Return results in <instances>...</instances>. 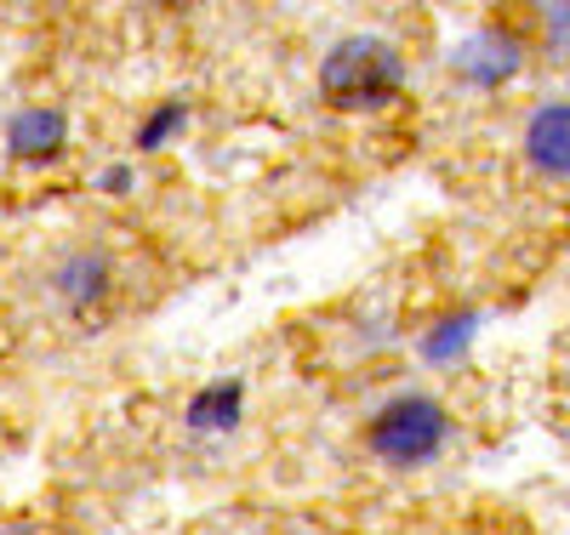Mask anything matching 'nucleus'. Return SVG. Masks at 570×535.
I'll return each instance as SVG.
<instances>
[{"instance_id": "obj_1", "label": "nucleus", "mask_w": 570, "mask_h": 535, "mask_svg": "<svg viewBox=\"0 0 570 535\" xmlns=\"http://www.w3.org/2000/svg\"><path fill=\"white\" fill-rule=\"evenodd\" d=\"M405 86V58L400 46H389L383 34H354V40H337L320 63V91L331 109H389Z\"/></svg>"}, {"instance_id": "obj_2", "label": "nucleus", "mask_w": 570, "mask_h": 535, "mask_svg": "<svg viewBox=\"0 0 570 535\" xmlns=\"http://www.w3.org/2000/svg\"><path fill=\"white\" fill-rule=\"evenodd\" d=\"M451 439V410L434 394H394L365 422V450L383 467H422Z\"/></svg>"}, {"instance_id": "obj_3", "label": "nucleus", "mask_w": 570, "mask_h": 535, "mask_svg": "<svg viewBox=\"0 0 570 535\" xmlns=\"http://www.w3.org/2000/svg\"><path fill=\"white\" fill-rule=\"evenodd\" d=\"M519 63H525V40L508 34V29H480L462 40L456 52V75L473 80V86H502L519 75Z\"/></svg>"}, {"instance_id": "obj_4", "label": "nucleus", "mask_w": 570, "mask_h": 535, "mask_svg": "<svg viewBox=\"0 0 570 535\" xmlns=\"http://www.w3.org/2000/svg\"><path fill=\"white\" fill-rule=\"evenodd\" d=\"M525 160L542 177H570V103H542L525 120Z\"/></svg>"}, {"instance_id": "obj_5", "label": "nucleus", "mask_w": 570, "mask_h": 535, "mask_svg": "<svg viewBox=\"0 0 570 535\" xmlns=\"http://www.w3.org/2000/svg\"><path fill=\"white\" fill-rule=\"evenodd\" d=\"M58 303H69L75 314H86V308H98V303H109V290H115V262L104 257V251H75V257H63V268H58Z\"/></svg>"}, {"instance_id": "obj_6", "label": "nucleus", "mask_w": 570, "mask_h": 535, "mask_svg": "<svg viewBox=\"0 0 570 535\" xmlns=\"http://www.w3.org/2000/svg\"><path fill=\"white\" fill-rule=\"evenodd\" d=\"M400 535H531V524L502 513V507H445V513H428V518L405 524Z\"/></svg>"}, {"instance_id": "obj_7", "label": "nucleus", "mask_w": 570, "mask_h": 535, "mask_svg": "<svg viewBox=\"0 0 570 535\" xmlns=\"http://www.w3.org/2000/svg\"><path fill=\"white\" fill-rule=\"evenodd\" d=\"M63 137H69L63 115H52V109H29V115H18V120L7 126V149H12L18 160H52V155L63 149Z\"/></svg>"}, {"instance_id": "obj_8", "label": "nucleus", "mask_w": 570, "mask_h": 535, "mask_svg": "<svg viewBox=\"0 0 570 535\" xmlns=\"http://www.w3.org/2000/svg\"><path fill=\"white\" fill-rule=\"evenodd\" d=\"M240 410H246L240 382H217V387H206V394L188 405V427L195 433H228L234 422H240Z\"/></svg>"}, {"instance_id": "obj_9", "label": "nucleus", "mask_w": 570, "mask_h": 535, "mask_svg": "<svg viewBox=\"0 0 570 535\" xmlns=\"http://www.w3.org/2000/svg\"><path fill=\"white\" fill-rule=\"evenodd\" d=\"M537 23H548V29H542L548 52H553V58H570V7H542Z\"/></svg>"}, {"instance_id": "obj_10", "label": "nucleus", "mask_w": 570, "mask_h": 535, "mask_svg": "<svg viewBox=\"0 0 570 535\" xmlns=\"http://www.w3.org/2000/svg\"><path fill=\"white\" fill-rule=\"evenodd\" d=\"M473 325H480V319H473V314H456L451 325H440L434 336H428V354H434V359H445V354H456V343H462V336H468Z\"/></svg>"}, {"instance_id": "obj_11", "label": "nucleus", "mask_w": 570, "mask_h": 535, "mask_svg": "<svg viewBox=\"0 0 570 535\" xmlns=\"http://www.w3.org/2000/svg\"><path fill=\"white\" fill-rule=\"evenodd\" d=\"M177 120H183V109H177V103H171V109H160V115H155V126H142V137H137V142H142V149H155V142H160L166 131H177Z\"/></svg>"}, {"instance_id": "obj_12", "label": "nucleus", "mask_w": 570, "mask_h": 535, "mask_svg": "<svg viewBox=\"0 0 570 535\" xmlns=\"http://www.w3.org/2000/svg\"><path fill=\"white\" fill-rule=\"evenodd\" d=\"M292 535H314V529H292Z\"/></svg>"}]
</instances>
